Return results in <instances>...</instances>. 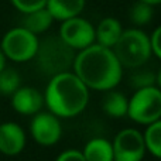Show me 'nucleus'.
Masks as SVG:
<instances>
[{"mask_svg":"<svg viewBox=\"0 0 161 161\" xmlns=\"http://www.w3.org/2000/svg\"><path fill=\"white\" fill-rule=\"evenodd\" d=\"M74 74L88 89L112 91L119 85L123 75V67L117 61L113 50L92 44L80 50L74 59Z\"/></svg>","mask_w":161,"mask_h":161,"instance_id":"nucleus-1","label":"nucleus"},{"mask_svg":"<svg viewBox=\"0 0 161 161\" xmlns=\"http://www.w3.org/2000/svg\"><path fill=\"white\" fill-rule=\"evenodd\" d=\"M89 102V89L74 72H61L48 82L44 103L57 117L78 116Z\"/></svg>","mask_w":161,"mask_h":161,"instance_id":"nucleus-2","label":"nucleus"},{"mask_svg":"<svg viewBox=\"0 0 161 161\" xmlns=\"http://www.w3.org/2000/svg\"><path fill=\"white\" fill-rule=\"evenodd\" d=\"M112 50L120 65L131 69L142 68L151 57L148 36L139 28L123 31Z\"/></svg>","mask_w":161,"mask_h":161,"instance_id":"nucleus-3","label":"nucleus"},{"mask_svg":"<svg viewBox=\"0 0 161 161\" xmlns=\"http://www.w3.org/2000/svg\"><path fill=\"white\" fill-rule=\"evenodd\" d=\"M36 57L40 69L51 76L68 72L75 59L74 50L68 47L59 36H50L38 42Z\"/></svg>","mask_w":161,"mask_h":161,"instance_id":"nucleus-4","label":"nucleus"},{"mask_svg":"<svg viewBox=\"0 0 161 161\" xmlns=\"http://www.w3.org/2000/svg\"><path fill=\"white\" fill-rule=\"evenodd\" d=\"M127 114L133 122L151 125L161 117V92L158 86L137 89L129 99Z\"/></svg>","mask_w":161,"mask_h":161,"instance_id":"nucleus-5","label":"nucleus"},{"mask_svg":"<svg viewBox=\"0 0 161 161\" xmlns=\"http://www.w3.org/2000/svg\"><path fill=\"white\" fill-rule=\"evenodd\" d=\"M38 42L37 36L33 33L23 27H14L4 34L0 48L6 58L14 62H25L36 58Z\"/></svg>","mask_w":161,"mask_h":161,"instance_id":"nucleus-6","label":"nucleus"},{"mask_svg":"<svg viewBox=\"0 0 161 161\" xmlns=\"http://www.w3.org/2000/svg\"><path fill=\"white\" fill-rule=\"evenodd\" d=\"M113 161H142L146 154L143 134L136 129H123L112 143Z\"/></svg>","mask_w":161,"mask_h":161,"instance_id":"nucleus-7","label":"nucleus"},{"mask_svg":"<svg viewBox=\"0 0 161 161\" xmlns=\"http://www.w3.org/2000/svg\"><path fill=\"white\" fill-rule=\"evenodd\" d=\"M59 37L68 47L80 51L95 42V28L88 20L76 16L62 21Z\"/></svg>","mask_w":161,"mask_h":161,"instance_id":"nucleus-8","label":"nucleus"},{"mask_svg":"<svg viewBox=\"0 0 161 161\" xmlns=\"http://www.w3.org/2000/svg\"><path fill=\"white\" fill-rule=\"evenodd\" d=\"M30 133L34 142L40 146L50 147L57 144L62 134L59 117L50 112H38L34 114L30 123Z\"/></svg>","mask_w":161,"mask_h":161,"instance_id":"nucleus-9","label":"nucleus"},{"mask_svg":"<svg viewBox=\"0 0 161 161\" xmlns=\"http://www.w3.org/2000/svg\"><path fill=\"white\" fill-rule=\"evenodd\" d=\"M25 147V133L20 125L6 122L0 125V153L17 156Z\"/></svg>","mask_w":161,"mask_h":161,"instance_id":"nucleus-10","label":"nucleus"},{"mask_svg":"<svg viewBox=\"0 0 161 161\" xmlns=\"http://www.w3.org/2000/svg\"><path fill=\"white\" fill-rule=\"evenodd\" d=\"M44 105V96L36 88H19L11 95V106L20 114H36Z\"/></svg>","mask_w":161,"mask_h":161,"instance_id":"nucleus-11","label":"nucleus"},{"mask_svg":"<svg viewBox=\"0 0 161 161\" xmlns=\"http://www.w3.org/2000/svg\"><path fill=\"white\" fill-rule=\"evenodd\" d=\"M86 0H47L45 8L54 20L65 21L76 17L85 8Z\"/></svg>","mask_w":161,"mask_h":161,"instance_id":"nucleus-12","label":"nucleus"},{"mask_svg":"<svg viewBox=\"0 0 161 161\" xmlns=\"http://www.w3.org/2000/svg\"><path fill=\"white\" fill-rule=\"evenodd\" d=\"M122 33L123 28L119 20L113 19V17H106L99 23L97 28L95 30V40L102 47L113 48Z\"/></svg>","mask_w":161,"mask_h":161,"instance_id":"nucleus-13","label":"nucleus"},{"mask_svg":"<svg viewBox=\"0 0 161 161\" xmlns=\"http://www.w3.org/2000/svg\"><path fill=\"white\" fill-rule=\"evenodd\" d=\"M85 161H113V148L112 143L106 139L89 140L82 150Z\"/></svg>","mask_w":161,"mask_h":161,"instance_id":"nucleus-14","label":"nucleus"},{"mask_svg":"<svg viewBox=\"0 0 161 161\" xmlns=\"http://www.w3.org/2000/svg\"><path fill=\"white\" fill-rule=\"evenodd\" d=\"M53 21L54 19L48 13L47 8L44 7V8H40V10L31 11V13H25L20 27L25 28L27 31L37 36V34H41L44 31H47L51 27Z\"/></svg>","mask_w":161,"mask_h":161,"instance_id":"nucleus-15","label":"nucleus"},{"mask_svg":"<svg viewBox=\"0 0 161 161\" xmlns=\"http://www.w3.org/2000/svg\"><path fill=\"white\" fill-rule=\"evenodd\" d=\"M127 97L122 93V92H114L110 91L105 95L102 102V109L109 114L110 117H123L127 113Z\"/></svg>","mask_w":161,"mask_h":161,"instance_id":"nucleus-16","label":"nucleus"},{"mask_svg":"<svg viewBox=\"0 0 161 161\" xmlns=\"http://www.w3.org/2000/svg\"><path fill=\"white\" fill-rule=\"evenodd\" d=\"M146 150H148L156 158L161 157V122H154L147 126L143 134Z\"/></svg>","mask_w":161,"mask_h":161,"instance_id":"nucleus-17","label":"nucleus"},{"mask_svg":"<svg viewBox=\"0 0 161 161\" xmlns=\"http://www.w3.org/2000/svg\"><path fill=\"white\" fill-rule=\"evenodd\" d=\"M154 8L153 6L143 2H136L129 10V19L134 25H146L153 20Z\"/></svg>","mask_w":161,"mask_h":161,"instance_id":"nucleus-18","label":"nucleus"},{"mask_svg":"<svg viewBox=\"0 0 161 161\" xmlns=\"http://www.w3.org/2000/svg\"><path fill=\"white\" fill-rule=\"evenodd\" d=\"M20 75L11 68H4L0 71V95L11 96L20 88Z\"/></svg>","mask_w":161,"mask_h":161,"instance_id":"nucleus-19","label":"nucleus"},{"mask_svg":"<svg viewBox=\"0 0 161 161\" xmlns=\"http://www.w3.org/2000/svg\"><path fill=\"white\" fill-rule=\"evenodd\" d=\"M161 74H154L153 71H137L131 75L130 83L134 89H143V88H148V86H154V83L160 85L161 83Z\"/></svg>","mask_w":161,"mask_h":161,"instance_id":"nucleus-20","label":"nucleus"},{"mask_svg":"<svg viewBox=\"0 0 161 161\" xmlns=\"http://www.w3.org/2000/svg\"><path fill=\"white\" fill-rule=\"evenodd\" d=\"M10 2L17 10L21 11L23 14H25L40 10V8H44L47 0H10Z\"/></svg>","mask_w":161,"mask_h":161,"instance_id":"nucleus-21","label":"nucleus"},{"mask_svg":"<svg viewBox=\"0 0 161 161\" xmlns=\"http://www.w3.org/2000/svg\"><path fill=\"white\" fill-rule=\"evenodd\" d=\"M160 38H161V28L157 27L153 31L150 37H148V42H150V50H151V55H154L156 58L161 57V45H160Z\"/></svg>","mask_w":161,"mask_h":161,"instance_id":"nucleus-22","label":"nucleus"},{"mask_svg":"<svg viewBox=\"0 0 161 161\" xmlns=\"http://www.w3.org/2000/svg\"><path fill=\"white\" fill-rule=\"evenodd\" d=\"M55 161H85V158H83L82 151L67 150V151H62V153L57 157Z\"/></svg>","mask_w":161,"mask_h":161,"instance_id":"nucleus-23","label":"nucleus"},{"mask_svg":"<svg viewBox=\"0 0 161 161\" xmlns=\"http://www.w3.org/2000/svg\"><path fill=\"white\" fill-rule=\"evenodd\" d=\"M6 68V55L3 54L2 48H0V71H3Z\"/></svg>","mask_w":161,"mask_h":161,"instance_id":"nucleus-24","label":"nucleus"},{"mask_svg":"<svg viewBox=\"0 0 161 161\" xmlns=\"http://www.w3.org/2000/svg\"><path fill=\"white\" fill-rule=\"evenodd\" d=\"M140 2H143V3H147V4H150V6H157V4H160L161 3V0H140Z\"/></svg>","mask_w":161,"mask_h":161,"instance_id":"nucleus-25","label":"nucleus"}]
</instances>
